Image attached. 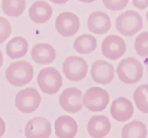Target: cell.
Wrapping results in <instances>:
<instances>
[{
  "mask_svg": "<svg viewBox=\"0 0 148 138\" xmlns=\"http://www.w3.org/2000/svg\"><path fill=\"white\" fill-rule=\"evenodd\" d=\"M119 80L126 84H135L142 79L144 68L140 62L134 58L122 60L116 69Z\"/></svg>",
  "mask_w": 148,
  "mask_h": 138,
  "instance_id": "1",
  "label": "cell"
},
{
  "mask_svg": "<svg viewBox=\"0 0 148 138\" xmlns=\"http://www.w3.org/2000/svg\"><path fill=\"white\" fill-rule=\"evenodd\" d=\"M34 68L31 63L25 60H19L10 64L5 72L7 80L15 87H23L34 78Z\"/></svg>",
  "mask_w": 148,
  "mask_h": 138,
  "instance_id": "2",
  "label": "cell"
},
{
  "mask_svg": "<svg viewBox=\"0 0 148 138\" xmlns=\"http://www.w3.org/2000/svg\"><path fill=\"white\" fill-rule=\"evenodd\" d=\"M116 26L123 36L131 37L141 31L143 26V21L142 16L137 12L130 10L118 17Z\"/></svg>",
  "mask_w": 148,
  "mask_h": 138,
  "instance_id": "3",
  "label": "cell"
},
{
  "mask_svg": "<svg viewBox=\"0 0 148 138\" xmlns=\"http://www.w3.org/2000/svg\"><path fill=\"white\" fill-rule=\"evenodd\" d=\"M37 83L44 93L55 95L62 87V77L56 68L47 67L39 72Z\"/></svg>",
  "mask_w": 148,
  "mask_h": 138,
  "instance_id": "4",
  "label": "cell"
},
{
  "mask_svg": "<svg viewBox=\"0 0 148 138\" xmlns=\"http://www.w3.org/2000/svg\"><path fill=\"white\" fill-rule=\"evenodd\" d=\"M42 102L40 94L34 88H26L20 91L15 97L17 108L23 113H31L39 108Z\"/></svg>",
  "mask_w": 148,
  "mask_h": 138,
  "instance_id": "5",
  "label": "cell"
},
{
  "mask_svg": "<svg viewBox=\"0 0 148 138\" xmlns=\"http://www.w3.org/2000/svg\"><path fill=\"white\" fill-rule=\"evenodd\" d=\"M110 97L108 92L98 87L89 88L83 96V105L92 112H100L109 104Z\"/></svg>",
  "mask_w": 148,
  "mask_h": 138,
  "instance_id": "6",
  "label": "cell"
},
{
  "mask_svg": "<svg viewBox=\"0 0 148 138\" xmlns=\"http://www.w3.org/2000/svg\"><path fill=\"white\" fill-rule=\"evenodd\" d=\"M62 72L69 81L79 82L83 80L87 74L88 64L81 57L70 56L64 61Z\"/></svg>",
  "mask_w": 148,
  "mask_h": 138,
  "instance_id": "7",
  "label": "cell"
},
{
  "mask_svg": "<svg viewBox=\"0 0 148 138\" xmlns=\"http://www.w3.org/2000/svg\"><path fill=\"white\" fill-rule=\"evenodd\" d=\"M83 94L79 89H65L59 97V103L62 110L71 114L77 113L83 108Z\"/></svg>",
  "mask_w": 148,
  "mask_h": 138,
  "instance_id": "8",
  "label": "cell"
},
{
  "mask_svg": "<svg viewBox=\"0 0 148 138\" xmlns=\"http://www.w3.org/2000/svg\"><path fill=\"white\" fill-rule=\"evenodd\" d=\"M80 21L76 14L71 12L60 13L55 21L57 31L64 37H71L79 31Z\"/></svg>",
  "mask_w": 148,
  "mask_h": 138,
  "instance_id": "9",
  "label": "cell"
},
{
  "mask_svg": "<svg viewBox=\"0 0 148 138\" xmlns=\"http://www.w3.org/2000/svg\"><path fill=\"white\" fill-rule=\"evenodd\" d=\"M126 51V42L117 35H109L102 43V54L105 58L111 60H116L121 58Z\"/></svg>",
  "mask_w": 148,
  "mask_h": 138,
  "instance_id": "10",
  "label": "cell"
},
{
  "mask_svg": "<svg viewBox=\"0 0 148 138\" xmlns=\"http://www.w3.org/2000/svg\"><path fill=\"white\" fill-rule=\"evenodd\" d=\"M90 73L93 80L102 85L109 84L115 77L113 65L102 60H98L92 64Z\"/></svg>",
  "mask_w": 148,
  "mask_h": 138,
  "instance_id": "11",
  "label": "cell"
},
{
  "mask_svg": "<svg viewBox=\"0 0 148 138\" xmlns=\"http://www.w3.org/2000/svg\"><path fill=\"white\" fill-rule=\"evenodd\" d=\"M52 133V126L43 117H35L26 124L25 135L26 138H49Z\"/></svg>",
  "mask_w": 148,
  "mask_h": 138,
  "instance_id": "12",
  "label": "cell"
},
{
  "mask_svg": "<svg viewBox=\"0 0 148 138\" xmlns=\"http://www.w3.org/2000/svg\"><path fill=\"white\" fill-rule=\"evenodd\" d=\"M134 111L133 104L129 99L119 97L115 100L110 106L111 116L118 122H124L132 117Z\"/></svg>",
  "mask_w": 148,
  "mask_h": 138,
  "instance_id": "13",
  "label": "cell"
},
{
  "mask_svg": "<svg viewBox=\"0 0 148 138\" xmlns=\"http://www.w3.org/2000/svg\"><path fill=\"white\" fill-rule=\"evenodd\" d=\"M87 132L93 138H103L109 134L111 124L107 116L102 115L94 116L87 124Z\"/></svg>",
  "mask_w": 148,
  "mask_h": 138,
  "instance_id": "14",
  "label": "cell"
},
{
  "mask_svg": "<svg viewBox=\"0 0 148 138\" xmlns=\"http://www.w3.org/2000/svg\"><path fill=\"white\" fill-rule=\"evenodd\" d=\"M87 25L88 28L92 33L97 35H103L107 34L110 29V18L103 12H94L89 16Z\"/></svg>",
  "mask_w": 148,
  "mask_h": 138,
  "instance_id": "15",
  "label": "cell"
},
{
  "mask_svg": "<svg viewBox=\"0 0 148 138\" xmlns=\"http://www.w3.org/2000/svg\"><path fill=\"white\" fill-rule=\"evenodd\" d=\"M31 57L36 63L49 65L56 58V50L49 44L39 43L31 49Z\"/></svg>",
  "mask_w": 148,
  "mask_h": 138,
  "instance_id": "16",
  "label": "cell"
},
{
  "mask_svg": "<svg viewBox=\"0 0 148 138\" xmlns=\"http://www.w3.org/2000/svg\"><path fill=\"white\" fill-rule=\"evenodd\" d=\"M55 130L58 138H74L78 132V125L71 116H60L55 121Z\"/></svg>",
  "mask_w": 148,
  "mask_h": 138,
  "instance_id": "17",
  "label": "cell"
},
{
  "mask_svg": "<svg viewBox=\"0 0 148 138\" xmlns=\"http://www.w3.org/2000/svg\"><path fill=\"white\" fill-rule=\"evenodd\" d=\"M52 8L49 3L39 0L31 5L28 11V15L33 22L40 24L47 22L52 17Z\"/></svg>",
  "mask_w": 148,
  "mask_h": 138,
  "instance_id": "18",
  "label": "cell"
},
{
  "mask_svg": "<svg viewBox=\"0 0 148 138\" xmlns=\"http://www.w3.org/2000/svg\"><path fill=\"white\" fill-rule=\"evenodd\" d=\"M28 47L26 39L22 36H15L7 44L6 53L11 59H19L26 55Z\"/></svg>",
  "mask_w": 148,
  "mask_h": 138,
  "instance_id": "19",
  "label": "cell"
},
{
  "mask_svg": "<svg viewBox=\"0 0 148 138\" xmlns=\"http://www.w3.org/2000/svg\"><path fill=\"white\" fill-rule=\"evenodd\" d=\"M97 42L95 36L90 34H82L77 37L73 47L74 49L82 55H88L96 49Z\"/></svg>",
  "mask_w": 148,
  "mask_h": 138,
  "instance_id": "20",
  "label": "cell"
},
{
  "mask_svg": "<svg viewBox=\"0 0 148 138\" xmlns=\"http://www.w3.org/2000/svg\"><path fill=\"white\" fill-rule=\"evenodd\" d=\"M146 125L141 121L134 120L126 124L122 129V138H147Z\"/></svg>",
  "mask_w": 148,
  "mask_h": 138,
  "instance_id": "21",
  "label": "cell"
},
{
  "mask_svg": "<svg viewBox=\"0 0 148 138\" xmlns=\"http://www.w3.org/2000/svg\"><path fill=\"white\" fill-rule=\"evenodd\" d=\"M25 0H2V10L10 17H19L25 10Z\"/></svg>",
  "mask_w": 148,
  "mask_h": 138,
  "instance_id": "22",
  "label": "cell"
},
{
  "mask_svg": "<svg viewBox=\"0 0 148 138\" xmlns=\"http://www.w3.org/2000/svg\"><path fill=\"white\" fill-rule=\"evenodd\" d=\"M133 98L138 110L148 113V84L138 87L134 92Z\"/></svg>",
  "mask_w": 148,
  "mask_h": 138,
  "instance_id": "23",
  "label": "cell"
},
{
  "mask_svg": "<svg viewBox=\"0 0 148 138\" xmlns=\"http://www.w3.org/2000/svg\"><path fill=\"white\" fill-rule=\"evenodd\" d=\"M134 49L139 56H148V31L141 33L136 38Z\"/></svg>",
  "mask_w": 148,
  "mask_h": 138,
  "instance_id": "24",
  "label": "cell"
},
{
  "mask_svg": "<svg viewBox=\"0 0 148 138\" xmlns=\"http://www.w3.org/2000/svg\"><path fill=\"white\" fill-rule=\"evenodd\" d=\"M12 33V26L8 19L0 17V44H2L8 39Z\"/></svg>",
  "mask_w": 148,
  "mask_h": 138,
  "instance_id": "25",
  "label": "cell"
},
{
  "mask_svg": "<svg viewBox=\"0 0 148 138\" xmlns=\"http://www.w3.org/2000/svg\"><path fill=\"white\" fill-rule=\"evenodd\" d=\"M107 9L112 11H119L124 9L129 3V0H102Z\"/></svg>",
  "mask_w": 148,
  "mask_h": 138,
  "instance_id": "26",
  "label": "cell"
},
{
  "mask_svg": "<svg viewBox=\"0 0 148 138\" xmlns=\"http://www.w3.org/2000/svg\"><path fill=\"white\" fill-rule=\"evenodd\" d=\"M132 3L139 10H145L148 7V0H132Z\"/></svg>",
  "mask_w": 148,
  "mask_h": 138,
  "instance_id": "27",
  "label": "cell"
},
{
  "mask_svg": "<svg viewBox=\"0 0 148 138\" xmlns=\"http://www.w3.org/2000/svg\"><path fill=\"white\" fill-rule=\"evenodd\" d=\"M6 131V124L2 118L0 117V137H2Z\"/></svg>",
  "mask_w": 148,
  "mask_h": 138,
  "instance_id": "28",
  "label": "cell"
},
{
  "mask_svg": "<svg viewBox=\"0 0 148 138\" xmlns=\"http://www.w3.org/2000/svg\"><path fill=\"white\" fill-rule=\"evenodd\" d=\"M50 2H52V3L56 4V5H63L65 4L67 2H68L69 0H49Z\"/></svg>",
  "mask_w": 148,
  "mask_h": 138,
  "instance_id": "29",
  "label": "cell"
},
{
  "mask_svg": "<svg viewBox=\"0 0 148 138\" xmlns=\"http://www.w3.org/2000/svg\"><path fill=\"white\" fill-rule=\"evenodd\" d=\"M3 54H2V52L0 51V68L2 67V64H3Z\"/></svg>",
  "mask_w": 148,
  "mask_h": 138,
  "instance_id": "30",
  "label": "cell"
},
{
  "mask_svg": "<svg viewBox=\"0 0 148 138\" xmlns=\"http://www.w3.org/2000/svg\"><path fill=\"white\" fill-rule=\"evenodd\" d=\"M80 2H83V3H92V2H95V1H96V0H79Z\"/></svg>",
  "mask_w": 148,
  "mask_h": 138,
  "instance_id": "31",
  "label": "cell"
},
{
  "mask_svg": "<svg viewBox=\"0 0 148 138\" xmlns=\"http://www.w3.org/2000/svg\"><path fill=\"white\" fill-rule=\"evenodd\" d=\"M146 17H147V21H148V10H147V12Z\"/></svg>",
  "mask_w": 148,
  "mask_h": 138,
  "instance_id": "32",
  "label": "cell"
}]
</instances>
